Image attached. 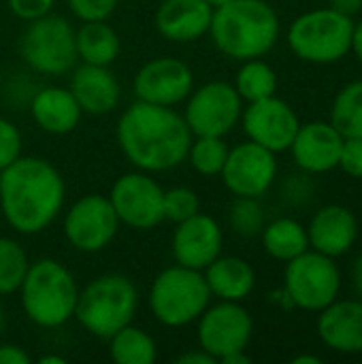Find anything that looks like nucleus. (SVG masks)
<instances>
[{"instance_id":"2","label":"nucleus","mask_w":362,"mask_h":364,"mask_svg":"<svg viewBox=\"0 0 362 364\" xmlns=\"http://www.w3.org/2000/svg\"><path fill=\"white\" fill-rule=\"evenodd\" d=\"M64 179L43 158H17L0 171V209L19 235L43 232L62 211Z\"/></svg>"},{"instance_id":"22","label":"nucleus","mask_w":362,"mask_h":364,"mask_svg":"<svg viewBox=\"0 0 362 364\" xmlns=\"http://www.w3.org/2000/svg\"><path fill=\"white\" fill-rule=\"evenodd\" d=\"M83 113L107 115L119 102V83L109 66L83 64L70 77L68 87Z\"/></svg>"},{"instance_id":"12","label":"nucleus","mask_w":362,"mask_h":364,"mask_svg":"<svg viewBox=\"0 0 362 364\" xmlns=\"http://www.w3.org/2000/svg\"><path fill=\"white\" fill-rule=\"evenodd\" d=\"M220 175L235 198H260L277 177V160L267 147L247 141L228 149Z\"/></svg>"},{"instance_id":"47","label":"nucleus","mask_w":362,"mask_h":364,"mask_svg":"<svg viewBox=\"0 0 362 364\" xmlns=\"http://www.w3.org/2000/svg\"><path fill=\"white\" fill-rule=\"evenodd\" d=\"M2 331H4V311L0 307V335H2Z\"/></svg>"},{"instance_id":"16","label":"nucleus","mask_w":362,"mask_h":364,"mask_svg":"<svg viewBox=\"0 0 362 364\" xmlns=\"http://www.w3.org/2000/svg\"><path fill=\"white\" fill-rule=\"evenodd\" d=\"M132 87L137 100L173 107L190 96L194 87V75L186 62L162 55L141 66Z\"/></svg>"},{"instance_id":"3","label":"nucleus","mask_w":362,"mask_h":364,"mask_svg":"<svg viewBox=\"0 0 362 364\" xmlns=\"http://www.w3.org/2000/svg\"><path fill=\"white\" fill-rule=\"evenodd\" d=\"M209 34L224 55L245 62L275 47L280 17L267 0H230L213 9Z\"/></svg>"},{"instance_id":"26","label":"nucleus","mask_w":362,"mask_h":364,"mask_svg":"<svg viewBox=\"0 0 362 364\" xmlns=\"http://www.w3.org/2000/svg\"><path fill=\"white\" fill-rule=\"evenodd\" d=\"M260 235H262L265 252L280 262H290L292 258L309 250L307 226H303L301 222L292 218L273 220L271 224L262 228Z\"/></svg>"},{"instance_id":"46","label":"nucleus","mask_w":362,"mask_h":364,"mask_svg":"<svg viewBox=\"0 0 362 364\" xmlns=\"http://www.w3.org/2000/svg\"><path fill=\"white\" fill-rule=\"evenodd\" d=\"M213 9H218V6H222V4H228L230 0H207Z\"/></svg>"},{"instance_id":"23","label":"nucleus","mask_w":362,"mask_h":364,"mask_svg":"<svg viewBox=\"0 0 362 364\" xmlns=\"http://www.w3.org/2000/svg\"><path fill=\"white\" fill-rule=\"evenodd\" d=\"M30 113L41 130L49 134H66L77 128L83 111L70 90L43 87L32 98Z\"/></svg>"},{"instance_id":"21","label":"nucleus","mask_w":362,"mask_h":364,"mask_svg":"<svg viewBox=\"0 0 362 364\" xmlns=\"http://www.w3.org/2000/svg\"><path fill=\"white\" fill-rule=\"evenodd\" d=\"M211 15L213 6L207 0H162L156 28L173 43H192L209 32Z\"/></svg>"},{"instance_id":"28","label":"nucleus","mask_w":362,"mask_h":364,"mask_svg":"<svg viewBox=\"0 0 362 364\" xmlns=\"http://www.w3.org/2000/svg\"><path fill=\"white\" fill-rule=\"evenodd\" d=\"M235 90L245 102H256L277 92V73L260 58L245 60L235 77Z\"/></svg>"},{"instance_id":"19","label":"nucleus","mask_w":362,"mask_h":364,"mask_svg":"<svg viewBox=\"0 0 362 364\" xmlns=\"http://www.w3.org/2000/svg\"><path fill=\"white\" fill-rule=\"evenodd\" d=\"M307 237L309 250L337 260L354 247L358 239V220L346 205H324L314 213Z\"/></svg>"},{"instance_id":"9","label":"nucleus","mask_w":362,"mask_h":364,"mask_svg":"<svg viewBox=\"0 0 362 364\" xmlns=\"http://www.w3.org/2000/svg\"><path fill=\"white\" fill-rule=\"evenodd\" d=\"M19 49L30 68L53 77L68 73L79 60L70 21L51 13L30 21L21 36Z\"/></svg>"},{"instance_id":"4","label":"nucleus","mask_w":362,"mask_h":364,"mask_svg":"<svg viewBox=\"0 0 362 364\" xmlns=\"http://www.w3.org/2000/svg\"><path fill=\"white\" fill-rule=\"evenodd\" d=\"M19 292L23 314L36 326L55 328L75 316L79 296L75 277L53 258H41L30 264Z\"/></svg>"},{"instance_id":"1","label":"nucleus","mask_w":362,"mask_h":364,"mask_svg":"<svg viewBox=\"0 0 362 364\" xmlns=\"http://www.w3.org/2000/svg\"><path fill=\"white\" fill-rule=\"evenodd\" d=\"M117 143L132 166L143 173H162L188 158L192 132L173 107L137 100L117 122Z\"/></svg>"},{"instance_id":"35","label":"nucleus","mask_w":362,"mask_h":364,"mask_svg":"<svg viewBox=\"0 0 362 364\" xmlns=\"http://www.w3.org/2000/svg\"><path fill=\"white\" fill-rule=\"evenodd\" d=\"M68 6L81 21H98L115 11L117 0H68Z\"/></svg>"},{"instance_id":"39","label":"nucleus","mask_w":362,"mask_h":364,"mask_svg":"<svg viewBox=\"0 0 362 364\" xmlns=\"http://www.w3.org/2000/svg\"><path fill=\"white\" fill-rule=\"evenodd\" d=\"M218 360L213 358V356H209L205 350H196V352H188V354H183V356H179L177 358V364H215Z\"/></svg>"},{"instance_id":"42","label":"nucleus","mask_w":362,"mask_h":364,"mask_svg":"<svg viewBox=\"0 0 362 364\" xmlns=\"http://www.w3.org/2000/svg\"><path fill=\"white\" fill-rule=\"evenodd\" d=\"M352 284H354L356 296L362 301V254L354 260V264H352Z\"/></svg>"},{"instance_id":"18","label":"nucleus","mask_w":362,"mask_h":364,"mask_svg":"<svg viewBox=\"0 0 362 364\" xmlns=\"http://www.w3.org/2000/svg\"><path fill=\"white\" fill-rule=\"evenodd\" d=\"M344 134L331 122L301 124L290 145L294 164L307 175H322L339 164Z\"/></svg>"},{"instance_id":"27","label":"nucleus","mask_w":362,"mask_h":364,"mask_svg":"<svg viewBox=\"0 0 362 364\" xmlns=\"http://www.w3.org/2000/svg\"><path fill=\"white\" fill-rule=\"evenodd\" d=\"M109 354L115 364H151L156 360V341L137 326H124L109 337Z\"/></svg>"},{"instance_id":"20","label":"nucleus","mask_w":362,"mask_h":364,"mask_svg":"<svg viewBox=\"0 0 362 364\" xmlns=\"http://www.w3.org/2000/svg\"><path fill=\"white\" fill-rule=\"evenodd\" d=\"M318 314L316 331L329 350L339 354H362L361 299H337Z\"/></svg>"},{"instance_id":"24","label":"nucleus","mask_w":362,"mask_h":364,"mask_svg":"<svg viewBox=\"0 0 362 364\" xmlns=\"http://www.w3.org/2000/svg\"><path fill=\"white\" fill-rule=\"evenodd\" d=\"M205 282L209 286L211 296L220 301L241 303L245 301L256 286V273L252 264L239 256H218L205 269Z\"/></svg>"},{"instance_id":"29","label":"nucleus","mask_w":362,"mask_h":364,"mask_svg":"<svg viewBox=\"0 0 362 364\" xmlns=\"http://www.w3.org/2000/svg\"><path fill=\"white\" fill-rule=\"evenodd\" d=\"M346 139H362V79L344 85L331 107L329 119Z\"/></svg>"},{"instance_id":"10","label":"nucleus","mask_w":362,"mask_h":364,"mask_svg":"<svg viewBox=\"0 0 362 364\" xmlns=\"http://www.w3.org/2000/svg\"><path fill=\"white\" fill-rule=\"evenodd\" d=\"M243 113V100L235 85L226 81H211L190 92L183 119L196 136H226Z\"/></svg>"},{"instance_id":"36","label":"nucleus","mask_w":362,"mask_h":364,"mask_svg":"<svg viewBox=\"0 0 362 364\" xmlns=\"http://www.w3.org/2000/svg\"><path fill=\"white\" fill-rule=\"evenodd\" d=\"M337 168H341L346 175L354 179H362V139L358 136L344 139Z\"/></svg>"},{"instance_id":"31","label":"nucleus","mask_w":362,"mask_h":364,"mask_svg":"<svg viewBox=\"0 0 362 364\" xmlns=\"http://www.w3.org/2000/svg\"><path fill=\"white\" fill-rule=\"evenodd\" d=\"M228 156V145L224 143V136H196V141L190 143L188 158L192 168L198 175L213 177L222 173V166Z\"/></svg>"},{"instance_id":"30","label":"nucleus","mask_w":362,"mask_h":364,"mask_svg":"<svg viewBox=\"0 0 362 364\" xmlns=\"http://www.w3.org/2000/svg\"><path fill=\"white\" fill-rule=\"evenodd\" d=\"M28 256L23 247L9 237H0V296L19 292L28 273Z\"/></svg>"},{"instance_id":"6","label":"nucleus","mask_w":362,"mask_h":364,"mask_svg":"<svg viewBox=\"0 0 362 364\" xmlns=\"http://www.w3.org/2000/svg\"><path fill=\"white\" fill-rule=\"evenodd\" d=\"M354 19L333 6L299 15L288 28L290 51L309 64H335L350 53Z\"/></svg>"},{"instance_id":"38","label":"nucleus","mask_w":362,"mask_h":364,"mask_svg":"<svg viewBox=\"0 0 362 364\" xmlns=\"http://www.w3.org/2000/svg\"><path fill=\"white\" fill-rule=\"evenodd\" d=\"M0 364H30V356L19 346H0Z\"/></svg>"},{"instance_id":"7","label":"nucleus","mask_w":362,"mask_h":364,"mask_svg":"<svg viewBox=\"0 0 362 364\" xmlns=\"http://www.w3.org/2000/svg\"><path fill=\"white\" fill-rule=\"evenodd\" d=\"M211 292L205 275L181 264L164 269L151 284L149 309L154 318L171 328L196 322L209 307Z\"/></svg>"},{"instance_id":"13","label":"nucleus","mask_w":362,"mask_h":364,"mask_svg":"<svg viewBox=\"0 0 362 364\" xmlns=\"http://www.w3.org/2000/svg\"><path fill=\"white\" fill-rule=\"evenodd\" d=\"M109 200L119 218V224L130 228L151 230L164 222V190L143 171L122 175L113 183Z\"/></svg>"},{"instance_id":"5","label":"nucleus","mask_w":362,"mask_h":364,"mask_svg":"<svg viewBox=\"0 0 362 364\" xmlns=\"http://www.w3.org/2000/svg\"><path fill=\"white\" fill-rule=\"evenodd\" d=\"M137 309L139 292L134 284L119 273H107L79 292L75 318L90 335L109 339L132 322Z\"/></svg>"},{"instance_id":"11","label":"nucleus","mask_w":362,"mask_h":364,"mask_svg":"<svg viewBox=\"0 0 362 364\" xmlns=\"http://www.w3.org/2000/svg\"><path fill=\"white\" fill-rule=\"evenodd\" d=\"M254 333L252 316L233 301L207 307L198 318V348L222 363L226 356L245 352Z\"/></svg>"},{"instance_id":"15","label":"nucleus","mask_w":362,"mask_h":364,"mask_svg":"<svg viewBox=\"0 0 362 364\" xmlns=\"http://www.w3.org/2000/svg\"><path fill=\"white\" fill-rule=\"evenodd\" d=\"M241 124L250 141L273 154L288 151L301 126L294 109L277 96L250 102L241 113Z\"/></svg>"},{"instance_id":"40","label":"nucleus","mask_w":362,"mask_h":364,"mask_svg":"<svg viewBox=\"0 0 362 364\" xmlns=\"http://www.w3.org/2000/svg\"><path fill=\"white\" fill-rule=\"evenodd\" d=\"M329 6H333L335 11L354 17L362 9V0H329Z\"/></svg>"},{"instance_id":"45","label":"nucleus","mask_w":362,"mask_h":364,"mask_svg":"<svg viewBox=\"0 0 362 364\" xmlns=\"http://www.w3.org/2000/svg\"><path fill=\"white\" fill-rule=\"evenodd\" d=\"M66 360L64 358H60V356H43L41 358V364H64Z\"/></svg>"},{"instance_id":"32","label":"nucleus","mask_w":362,"mask_h":364,"mask_svg":"<svg viewBox=\"0 0 362 364\" xmlns=\"http://www.w3.org/2000/svg\"><path fill=\"white\" fill-rule=\"evenodd\" d=\"M230 226L241 237H256L265 228V213L258 198H237L230 209Z\"/></svg>"},{"instance_id":"14","label":"nucleus","mask_w":362,"mask_h":364,"mask_svg":"<svg viewBox=\"0 0 362 364\" xmlns=\"http://www.w3.org/2000/svg\"><path fill=\"white\" fill-rule=\"evenodd\" d=\"M119 218L111 200L102 194H87L79 198L64 220V235L68 243L85 254L102 252L117 235Z\"/></svg>"},{"instance_id":"37","label":"nucleus","mask_w":362,"mask_h":364,"mask_svg":"<svg viewBox=\"0 0 362 364\" xmlns=\"http://www.w3.org/2000/svg\"><path fill=\"white\" fill-rule=\"evenodd\" d=\"M51 6H53V0H9L11 13L23 21H34L47 15Z\"/></svg>"},{"instance_id":"17","label":"nucleus","mask_w":362,"mask_h":364,"mask_svg":"<svg viewBox=\"0 0 362 364\" xmlns=\"http://www.w3.org/2000/svg\"><path fill=\"white\" fill-rule=\"evenodd\" d=\"M171 245L177 264L203 271L222 254L224 232L211 215L196 213L177 224Z\"/></svg>"},{"instance_id":"34","label":"nucleus","mask_w":362,"mask_h":364,"mask_svg":"<svg viewBox=\"0 0 362 364\" xmlns=\"http://www.w3.org/2000/svg\"><path fill=\"white\" fill-rule=\"evenodd\" d=\"M21 154V134L17 126L0 117V171L13 164Z\"/></svg>"},{"instance_id":"33","label":"nucleus","mask_w":362,"mask_h":364,"mask_svg":"<svg viewBox=\"0 0 362 364\" xmlns=\"http://www.w3.org/2000/svg\"><path fill=\"white\" fill-rule=\"evenodd\" d=\"M162 207H164V220H171L175 224L192 218L198 213V196L194 190L190 188H171V190H164V200H162Z\"/></svg>"},{"instance_id":"41","label":"nucleus","mask_w":362,"mask_h":364,"mask_svg":"<svg viewBox=\"0 0 362 364\" xmlns=\"http://www.w3.org/2000/svg\"><path fill=\"white\" fill-rule=\"evenodd\" d=\"M350 51L356 55V60L362 64V19L354 21V30H352V47Z\"/></svg>"},{"instance_id":"8","label":"nucleus","mask_w":362,"mask_h":364,"mask_svg":"<svg viewBox=\"0 0 362 364\" xmlns=\"http://www.w3.org/2000/svg\"><path fill=\"white\" fill-rule=\"evenodd\" d=\"M341 271L335 258L307 250L301 256L286 262L284 292L292 307L303 311H322L341 292Z\"/></svg>"},{"instance_id":"44","label":"nucleus","mask_w":362,"mask_h":364,"mask_svg":"<svg viewBox=\"0 0 362 364\" xmlns=\"http://www.w3.org/2000/svg\"><path fill=\"white\" fill-rule=\"evenodd\" d=\"M322 358L320 356H309V354H301V356H294L292 364H320Z\"/></svg>"},{"instance_id":"43","label":"nucleus","mask_w":362,"mask_h":364,"mask_svg":"<svg viewBox=\"0 0 362 364\" xmlns=\"http://www.w3.org/2000/svg\"><path fill=\"white\" fill-rule=\"evenodd\" d=\"M252 363V358L245 354V352H237V354H230V356H226L222 364H250Z\"/></svg>"},{"instance_id":"25","label":"nucleus","mask_w":362,"mask_h":364,"mask_svg":"<svg viewBox=\"0 0 362 364\" xmlns=\"http://www.w3.org/2000/svg\"><path fill=\"white\" fill-rule=\"evenodd\" d=\"M75 45H77V55L85 64H96V66L113 64L122 49L117 32L109 23H105V19L83 21V26L75 32Z\"/></svg>"}]
</instances>
